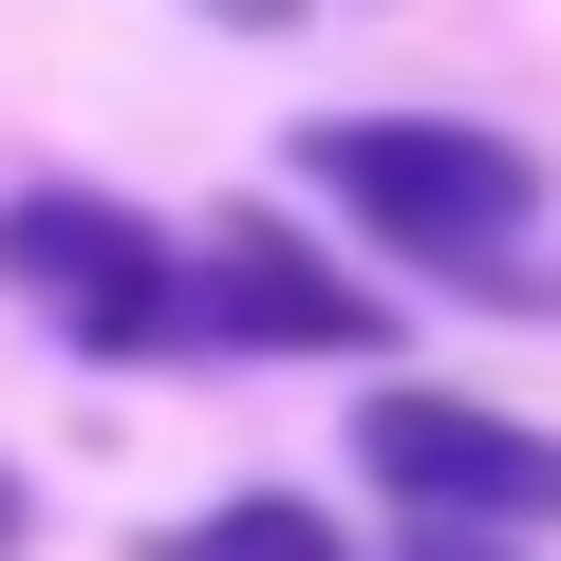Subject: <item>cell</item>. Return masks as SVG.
<instances>
[{
	"label": "cell",
	"mask_w": 561,
	"mask_h": 561,
	"mask_svg": "<svg viewBox=\"0 0 561 561\" xmlns=\"http://www.w3.org/2000/svg\"><path fill=\"white\" fill-rule=\"evenodd\" d=\"M393 262H431V280H468V300H524V206H542V169L505 150V131H449V113H319V150H300Z\"/></svg>",
	"instance_id": "1"
},
{
	"label": "cell",
	"mask_w": 561,
	"mask_h": 561,
	"mask_svg": "<svg viewBox=\"0 0 561 561\" xmlns=\"http://www.w3.org/2000/svg\"><path fill=\"white\" fill-rule=\"evenodd\" d=\"M0 280H20L38 319H76L94 356L187 337V262H169V225L113 206V187H20V206H0Z\"/></svg>",
	"instance_id": "2"
},
{
	"label": "cell",
	"mask_w": 561,
	"mask_h": 561,
	"mask_svg": "<svg viewBox=\"0 0 561 561\" xmlns=\"http://www.w3.org/2000/svg\"><path fill=\"white\" fill-rule=\"evenodd\" d=\"M356 468L393 486V505H468V524H561V431H524V412H486V393H375L356 412Z\"/></svg>",
	"instance_id": "3"
},
{
	"label": "cell",
	"mask_w": 561,
	"mask_h": 561,
	"mask_svg": "<svg viewBox=\"0 0 561 561\" xmlns=\"http://www.w3.org/2000/svg\"><path fill=\"white\" fill-rule=\"evenodd\" d=\"M187 319L243 337V356H375V337H393V319H375V280H337L300 225H225V243L187 262Z\"/></svg>",
	"instance_id": "4"
},
{
	"label": "cell",
	"mask_w": 561,
	"mask_h": 561,
	"mask_svg": "<svg viewBox=\"0 0 561 561\" xmlns=\"http://www.w3.org/2000/svg\"><path fill=\"white\" fill-rule=\"evenodd\" d=\"M150 561H356V542H337V524H319L300 486H243V505H206V524H169Z\"/></svg>",
	"instance_id": "5"
},
{
	"label": "cell",
	"mask_w": 561,
	"mask_h": 561,
	"mask_svg": "<svg viewBox=\"0 0 561 561\" xmlns=\"http://www.w3.org/2000/svg\"><path fill=\"white\" fill-rule=\"evenodd\" d=\"M412 561H505V524H468V505H412Z\"/></svg>",
	"instance_id": "6"
},
{
	"label": "cell",
	"mask_w": 561,
	"mask_h": 561,
	"mask_svg": "<svg viewBox=\"0 0 561 561\" xmlns=\"http://www.w3.org/2000/svg\"><path fill=\"white\" fill-rule=\"evenodd\" d=\"M225 20H300V0H225Z\"/></svg>",
	"instance_id": "7"
},
{
	"label": "cell",
	"mask_w": 561,
	"mask_h": 561,
	"mask_svg": "<svg viewBox=\"0 0 561 561\" xmlns=\"http://www.w3.org/2000/svg\"><path fill=\"white\" fill-rule=\"evenodd\" d=\"M0 524H20V486H0Z\"/></svg>",
	"instance_id": "8"
}]
</instances>
